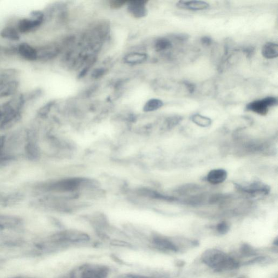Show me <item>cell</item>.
I'll return each mask as SVG.
<instances>
[{
    "mask_svg": "<svg viewBox=\"0 0 278 278\" xmlns=\"http://www.w3.org/2000/svg\"><path fill=\"white\" fill-rule=\"evenodd\" d=\"M227 177V172L223 169L212 170L208 174L207 181L213 185H219L225 182Z\"/></svg>",
    "mask_w": 278,
    "mask_h": 278,
    "instance_id": "7c38bea8",
    "label": "cell"
},
{
    "mask_svg": "<svg viewBox=\"0 0 278 278\" xmlns=\"http://www.w3.org/2000/svg\"><path fill=\"white\" fill-rule=\"evenodd\" d=\"M239 187L243 191L250 193L251 194H266L269 192L270 187L261 183H255L251 184L248 186H239Z\"/></svg>",
    "mask_w": 278,
    "mask_h": 278,
    "instance_id": "4fadbf2b",
    "label": "cell"
},
{
    "mask_svg": "<svg viewBox=\"0 0 278 278\" xmlns=\"http://www.w3.org/2000/svg\"><path fill=\"white\" fill-rule=\"evenodd\" d=\"M202 260L217 272L236 269L239 264L225 252L217 249H208L203 253Z\"/></svg>",
    "mask_w": 278,
    "mask_h": 278,
    "instance_id": "6da1fadb",
    "label": "cell"
},
{
    "mask_svg": "<svg viewBox=\"0 0 278 278\" xmlns=\"http://www.w3.org/2000/svg\"><path fill=\"white\" fill-rule=\"evenodd\" d=\"M191 118L192 121L196 125L203 127H208L211 123L210 118L200 115V114H195L192 116Z\"/></svg>",
    "mask_w": 278,
    "mask_h": 278,
    "instance_id": "d6986e66",
    "label": "cell"
},
{
    "mask_svg": "<svg viewBox=\"0 0 278 278\" xmlns=\"http://www.w3.org/2000/svg\"><path fill=\"white\" fill-rule=\"evenodd\" d=\"M128 9L129 12L136 18L145 17L147 13L145 2L142 1L131 2L128 4Z\"/></svg>",
    "mask_w": 278,
    "mask_h": 278,
    "instance_id": "30bf717a",
    "label": "cell"
},
{
    "mask_svg": "<svg viewBox=\"0 0 278 278\" xmlns=\"http://www.w3.org/2000/svg\"><path fill=\"white\" fill-rule=\"evenodd\" d=\"M153 244L162 251L178 252V247L170 240L162 237L157 236L153 238Z\"/></svg>",
    "mask_w": 278,
    "mask_h": 278,
    "instance_id": "5bb4252c",
    "label": "cell"
},
{
    "mask_svg": "<svg viewBox=\"0 0 278 278\" xmlns=\"http://www.w3.org/2000/svg\"><path fill=\"white\" fill-rule=\"evenodd\" d=\"M278 103L277 98L275 97H267L261 100H256L248 103L246 109L248 111L254 112L260 116L266 115L269 108L276 106Z\"/></svg>",
    "mask_w": 278,
    "mask_h": 278,
    "instance_id": "5b68a950",
    "label": "cell"
},
{
    "mask_svg": "<svg viewBox=\"0 0 278 278\" xmlns=\"http://www.w3.org/2000/svg\"><path fill=\"white\" fill-rule=\"evenodd\" d=\"M0 36L4 39L14 42L19 41L21 38L18 30L12 27L4 28L0 33Z\"/></svg>",
    "mask_w": 278,
    "mask_h": 278,
    "instance_id": "2e32d148",
    "label": "cell"
},
{
    "mask_svg": "<svg viewBox=\"0 0 278 278\" xmlns=\"http://www.w3.org/2000/svg\"><path fill=\"white\" fill-rule=\"evenodd\" d=\"M171 47V43L169 40L166 38L159 39L155 44L156 50L159 52L167 50Z\"/></svg>",
    "mask_w": 278,
    "mask_h": 278,
    "instance_id": "ffe728a7",
    "label": "cell"
},
{
    "mask_svg": "<svg viewBox=\"0 0 278 278\" xmlns=\"http://www.w3.org/2000/svg\"><path fill=\"white\" fill-rule=\"evenodd\" d=\"M37 60L47 61L56 57L59 52V48L53 45H48L37 48Z\"/></svg>",
    "mask_w": 278,
    "mask_h": 278,
    "instance_id": "52a82bcc",
    "label": "cell"
},
{
    "mask_svg": "<svg viewBox=\"0 0 278 278\" xmlns=\"http://www.w3.org/2000/svg\"><path fill=\"white\" fill-rule=\"evenodd\" d=\"M2 52L7 53V52H8V51L4 50V49L3 51H2V49H0V54H1Z\"/></svg>",
    "mask_w": 278,
    "mask_h": 278,
    "instance_id": "4dcf8cb0",
    "label": "cell"
},
{
    "mask_svg": "<svg viewBox=\"0 0 278 278\" xmlns=\"http://www.w3.org/2000/svg\"><path fill=\"white\" fill-rule=\"evenodd\" d=\"M163 105V102L157 98H152L148 100L143 107V111L146 112H153L158 110Z\"/></svg>",
    "mask_w": 278,
    "mask_h": 278,
    "instance_id": "ac0fdd59",
    "label": "cell"
},
{
    "mask_svg": "<svg viewBox=\"0 0 278 278\" xmlns=\"http://www.w3.org/2000/svg\"><path fill=\"white\" fill-rule=\"evenodd\" d=\"M17 51L20 55L28 61H37V48L33 47L30 45L23 43L19 45Z\"/></svg>",
    "mask_w": 278,
    "mask_h": 278,
    "instance_id": "9c48e42d",
    "label": "cell"
},
{
    "mask_svg": "<svg viewBox=\"0 0 278 278\" xmlns=\"http://www.w3.org/2000/svg\"><path fill=\"white\" fill-rule=\"evenodd\" d=\"M86 180L82 178H69L56 182H53L42 186L43 190L46 191L66 192L73 191L78 189L83 185Z\"/></svg>",
    "mask_w": 278,
    "mask_h": 278,
    "instance_id": "7a4b0ae2",
    "label": "cell"
},
{
    "mask_svg": "<svg viewBox=\"0 0 278 278\" xmlns=\"http://www.w3.org/2000/svg\"><path fill=\"white\" fill-rule=\"evenodd\" d=\"M42 91L40 89H35V90L29 92L26 94H23L24 100L26 103L37 100L38 98L42 95Z\"/></svg>",
    "mask_w": 278,
    "mask_h": 278,
    "instance_id": "44dd1931",
    "label": "cell"
},
{
    "mask_svg": "<svg viewBox=\"0 0 278 278\" xmlns=\"http://www.w3.org/2000/svg\"><path fill=\"white\" fill-rule=\"evenodd\" d=\"M253 52V51L252 48H247L246 49V53L247 54V56H251L252 54V52Z\"/></svg>",
    "mask_w": 278,
    "mask_h": 278,
    "instance_id": "f546056e",
    "label": "cell"
},
{
    "mask_svg": "<svg viewBox=\"0 0 278 278\" xmlns=\"http://www.w3.org/2000/svg\"><path fill=\"white\" fill-rule=\"evenodd\" d=\"M3 113L1 104V105H0V125H1V123L3 120Z\"/></svg>",
    "mask_w": 278,
    "mask_h": 278,
    "instance_id": "f1b7e54d",
    "label": "cell"
},
{
    "mask_svg": "<svg viewBox=\"0 0 278 278\" xmlns=\"http://www.w3.org/2000/svg\"><path fill=\"white\" fill-rule=\"evenodd\" d=\"M54 105V102L51 101L47 103L43 106L41 108H40L38 112V116L41 118L46 117L49 112L51 111V109L52 106Z\"/></svg>",
    "mask_w": 278,
    "mask_h": 278,
    "instance_id": "7402d4cb",
    "label": "cell"
},
{
    "mask_svg": "<svg viewBox=\"0 0 278 278\" xmlns=\"http://www.w3.org/2000/svg\"><path fill=\"white\" fill-rule=\"evenodd\" d=\"M23 195L21 193L12 192L8 194L0 195V205L9 206L17 204L23 201Z\"/></svg>",
    "mask_w": 278,
    "mask_h": 278,
    "instance_id": "8fae6325",
    "label": "cell"
},
{
    "mask_svg": "<svg viewBox=\"0 0 278 278\" xmlns=\"http://www.w3.org/2000/svg\"><path fill=\"white\" fill-rule=\"evenodd\" d=\"M217 231L221 234H225L230 230V226L225 222H222L218 224L216 227Z\"/></svg>",
    "mask_w": 278,
    "mask_h": 278,
    "instance_id": "cb8c5ba5",
    "label": "cell"
},
{
    "mask_svg": "<svg viewBox=\"0 0 278 278\" xmlns=\"http://www.w3.org/2000/svg\"><path fill=\"white\" fill-rule=\"evenodd\" d=\"M263 57L266 59H274L278 55V46L275 43L269 42L264 45L262 48Z\"/></svg>",
    "mask_w": 278,
    "mask_h": 278,
    "instance_id": "9a60e30c",
    "label": "cell"
},
{
    "mask_svg": "<svg viewBox=\"0 0 278 278\" xmlns=\"http://www.w3.org/2000/svg\"><path fill=\"white\" fill-rule=\"evenodd\" d=\"M185 86L188 89V91H189L190 93H192L193 91H195V86H193V84L189 83V82H186L185 83Z\"/></svg>",
    "mask_w": 278,
    "mask_h": 278,
    "instance_id": "83f0119b",
    "label": "cell"
},
{
    "mask_svg": "<svg viewBox=\"0 0 278 278\" xmlns=\"http://www.w3.org/2000/svg\"><path fill=\"white\" fill-rule=\"evenodd\" d=\"M176 6L179 8L192 11H204L210 7L209 4L202 1H180Z\"/></svg>",
    "mask_w": 278,
    "mask_h": 278,
    "instance_id": "ba28073f",
    "label": "cell"
},
{
    "mask_svg": "<svg viewBox=\"0 0 278 278\" xmlns=\"http://www.w3.org/2000/svg\"><path fill=\"white\" fill-rule=\"evenodd\" d=\"M45 19L43 12L41 11H33L30 17L24 18L18 23V31L22 33L31 32L42 25Z\"/></svg>",
    "mask_w": 278,
    "mask_h": 278,
    "instance_id": "3957f363",
    "label": "cell"
},
{
    "mask_svg": "<svg viewBox=\"0 0 278 278\" xmlns=\"http://www.w3.org/2000/svg\"><path fill=\"white\" fill-rule=\"evenodd\" d=\"M79 278H108L110 269L102 265H89L82 266L78 271Z\"/></svg>",
    "mask_w": 278,
    "mask_h": 278,
    "instance_id": "277c9868",
    "label": "cell"
},
{
    "mask_svg": "<svg viewBox=\"0 0 278 278\" xmlns=\"http://www.w3.org/2000/svg\"><path fill=\"white\" fill-rule=\"evenodd\" d=\"M28 278V277H16V278Z\"/></svg>",
    "mask_w": 278,
    "mask_h": 278,
    "instance_id": "1f68e13d",
    "label": "cell"
},
{
    "mask_svg": "<svg viewBox=\"0 0 278 278\" xmlns=\"http://www.w3.org/2000/svg\"><path fill=\"white\" fill-rule=\"evenodd\" d=\"M104 73H105V70L103 69H98L93 72V76L95 78H99L102 76Z\"/></svg>",
    "mask_w": 278,
    "mask_h": 278,
    "instance_id": "d4e9b609",
    "label": "cell"
},
{
    "mask_svg": "<svg viewBox=\"0 0 278 278\" xmlns=\"http://www.w3.org/2000/svg\"><path fill=\"white\" fill-rule=\"evenodd\" d=\"M147 55L145 53L134 52L127 54L124 60L128 64H140L146 60Z\"/></svg>",
    "mask_w": 278,
    "mask_h": 278,
    "instance_id": "e0dca14e",
    "label": "cell"
},
{
    "mask_svg": "<svg viewBox=\"0 0 278 278\" xmlns=\"http://www.w3.org/2000/svg\"><path fill=\"white\" fill-rule=\"evenodd\" d=\"M119 278H166L161 277H154L140 274H127L121 275Z\"/></svg>",
    "mask_w": 278,
    "mask_h": 278,
    "instance_id": "603a6c76",
    "label": "cell"
},
{
    "mask_svg": "<svg viewBox=\"0 0 278 278\" xmlns=\"http://www.w3.org/2000/svg\"><path fill=\"white\" fill-rule=\"evenodd\" d=\"M19 88L17 79L12 80H0V98L15 95Z\"/></svg>",
    "mask_w": 278,
    "mask_h": 278,
    "instance_id": "8992f818",
    "label": "cell"
},
{
    "mask_svg": "<svg viewBox=\"0 0 278 278\" xmlns=\"http://www.w3.org/2000/svg\"><path fill=\"white\" fill-rule=\"evenodd\" d=\"M201 42L203 45H205V46H208L211 44L212 40L210 38L205 37L201 39Z\"/></svg>",
    "mask_w": 278,
    "mask_h": 278,
    "instance_id": "4316f807",
    "label": "cell"
},
{
    "mask_svg": "<svg viewBox=\"0 0 278 278\" xmlns=\"http://www.w3.org/2000/svg\"><path fill=\"white\" fill-rule=\"evenodd\" d=\"M125 2L120 1H113L111 3V6L113 8H120Z\"/></svg>",
    "mask_w": 278,
    "mask_h": 278,
    "instance_id": "484cf974",
    "label": "cell"
}]
</instances>
